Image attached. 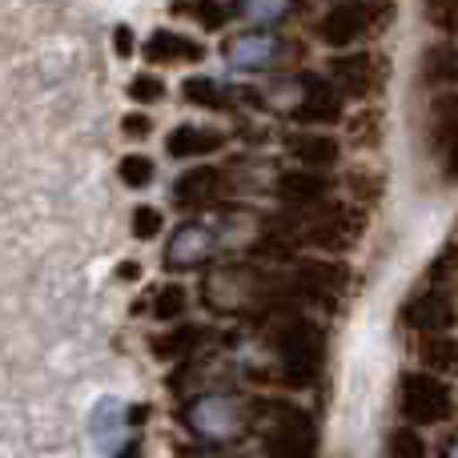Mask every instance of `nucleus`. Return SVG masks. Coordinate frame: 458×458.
Wrapping results in <instances>:
<instances>
[{
  "label": "nucleus",
  "instance_id": "2",
  "mask_svg": "<svg viewBox=\"0 0 458 458\" xmlns=\"http://www.w3.org/2000/svg\"><path fill=\"white\" fill-rule=\"evenodd\" d=\"M274 362H277V378L285 386L301 390V386H314L318 374L326 366V334L318 322H310L306 314H285L277 322L274 338Z\"/></svg>",
  "mask_w": 458,
  "mask_h": 458
},
{
  "label": "nucleus",
  "instance_id": "18",
  "mask_svg": "<svg viewBox=\"0 0 458 458\" xmlns=\"http://www.w3.org/2000/svg\"><path fill=\"white\" fill-rule=\"evenodd\" d=\"M214 338H217L214 326H201V322H177L174 330L157 334V338L149 342V350H153V358H161V362H177V358L185 362V358H193L198 350H206Z\"/></svg>",
  "mask_w": 458,
  "mask_h": 458
},
{
  "label": "nucleus",
  "instance_id": "23",
  "mask_svg": "<svg viewBox=\"0 0 458 458\" xmlns=\"http://www.w3.org/2000/svg\"><path fill=\"white\" fill-rule=\"evenodd\" d=\"M141 306H145L141 314L157 318V322H182L185 306H190V293H185L182 282H165V285H157V290H153Z\"/></svg>",
  "mask_w": 458,
  "mask_h": 458
},
{
  "label": "nucleus",
  "instance_id": "9",
  "mask_svg": "<svg viewBox=\"0 0 458 458\" xmlns=\"http://www.w3.org/2000/svg\"><path fill=\"white\" fill-rule=\"evenodd\" d=\"M374 4H362V0H342V4L326 8L322 21H318V40L330 48H350L374 29Z\"/></svg>",
  "mask_w": 458,
  "mask_h": 458
},
{
  "label": "nucleus",
  "instance_id": "26",
  "mask_svg": "<svg viewBox=\"0 0 458 458\" xmlns=\"http://www.w3.org/2000/svg\"><path fill=\"white\" fill-rule=\"evenodd\" d=\"M117 177L129 190H149L153 177H157V165L149 161V153H125V157L117 161Z\"/></svg>",
  "mask_w": 458,
  "mask_h": 458
},
{
  "label": "nucleus",
  "instance_id": "25",
  "mask_svg": "<svg viewBox=\"0 0 458 458\" xmlns=\"http://www.w3.org/2000/svg\"><path fill=\"white\" fill-rule=\"evenodd\" d=\"M422 81L427 85H458V48L430 45L427 56H422Z\"/></svg>",
  "mask_w": 458,
  "mask_h": 458
},
{
  "label": "nucleus",
  "instance_id": "20",
  "mask_svg": "<svg viewBox=\"0 0 458 458\" xmlns=\"http://www.w3.org/2000/svg\"><path fill=\"white\" fill-rule=\"evenodd\" d=\"M225 141L229 137L214 125H177V129H169V137H165V153L174 161H193V157L225 149Z\"/></svg>",
  "mask_w": 458,
  "mask_h": 458
},
{
  "label": "nucleus",
  "instance_id": "27",
  "mask_svg": "<svg viewBox=\"0 0 458 458\" xmlns=\"http://www.w3.org/2000/svg\"><path fill=\"white\" fill-rule=\"evenodd\" d=\"M386 458H430V446H427V438L419 435L414 427H398V430H390V438H386Z\"/></svg>",
  "mask_w": 458,
  "mask_h": 458
},
{
  "label": "nucleus",
  "instance_id": "3",
  "mask_svg": "<svg viewBox=\"0 0 458 458\" xmlns=\"http://www.w3.org/2000/svg\"><path fill=\"white\" fill-rule=\"evenodd\" d=\"M366 233V214L358 209H314L306 217L285 214L274 222V237L285 245H314L322 253H350Z\"/></svg>",
  "mask_w": 458,
  "mask_h": 458
},
{
  "label": "nucleus",
  "instance_id": "6",
  "mask_svg": "<svg viewBox=\"0 0 458 458\" xmlns=\"http://www.w3.org/2000/svg\"><path fill=\"white\" fill-rule=\"evenodd\" d=\"M398 414L406 427H438L454 414V390L438 374L411 370L398 378Z\"/></svg>",
  "mask_w": 458,
  "mask_h": 458
},
{
  "label": "nucleus",
  "instance_id": "32",
  "mask_svg": "<svg viewBox=\"0 0 458 458\" xmlns=\"http://www.w3.org/2000/svg\"><path fill=\"white\" fill-rule=\"evenodd\" d=\"M161 229H165V214L153 206H137L133 209V237L137 242H149V237H157Z\"/></svg>",
  "mask_w": 458,
  "mask_h": 458
},
{
  "label": "nucleus",
  "instance_id": "16",
  "mask_svg": "<svg viewBox=\"0 0 458 458\" xmlns=\"http://www.w3.org/2000/svg\"><path fill=\"white\" fill-rule=\"evenodd\" d=\"M326 77L334 81V89L342 93V101H362V97L374 93L378 72H374V56L370 53H342V56H334L330 61Z\"/></svg>",
  "mask_w": 458,
  "mask_h": 458
},
{
  "label": "nucleus",
  "instance_id": "5",
  "mask_svg": "<svg viewBox=\"0 0 458 458\" xmlns=\"http://www.w3.org/2000/svg\"><path fill=\"white\" fill-rule=\"evenodd\" d=\"M322 435L310 411L293 403H269L266 422H261V451L266 458H318Z\"/></svg>",
  "mask_w": 458,
  "mask_h": 458
},
{
  "label": "nucleus",
  "instance_id": "34",
  "mask_svg": "<svg viewBox=\"0 0 458 458\" xmlns=\"http://www.w3.org/2000/svg\"><path fill=\"white\" fill-rule=\"evenodd\" d=\"M113 53H117V61H125V56L137 53V40H133V29H129V24H117V29H113Z\"/></svg>",
  "mask_w": 458,
  "mask_h": 458
},
{
  "label": "nucleus",
  "instance_id": "15",
  "mask_svg": "<svg viewBox=\"0 0 458 458\" xmlns=\"http://www.w3.org/2000/svg\"><path fill=\"white\" fill-rule=\"evenodd\" d=\"M334 182L318 169H285L274 182V198L282 201L285 209H318L326 198H330Z\"/></svg>",
  "mask_w": 458,
  "mask_h": 458
},
{
  "label": "nucleus",
  "instance_id": "33",
  "mask_svg": "<svg viewBox=\"0 0 458 458\" xmlns=\"http://www.w3.org/2000/svg\"><path fill=\"white\" fill-rule=\"evenodd\" d=\"M121 133L133 137V141H141V137L153 133V117H145V113H129V117L121 121Z\"/></svg>",
  "mask_w": 458,
  "mask_h": 458
},
{
  "label": "nucleus",
  "instance_id": "24",
  "mask_svg": "<svg viewBox=\"0 0 458 458\" xmlns=\"http://www.w3.org/2000/svg\"><path fill=\"white\" fill-rule=\"evenodd\" d=\"M422 366H427V374H458V338L454 334H438V338H427L419 350Z\"/></svg>",
  "mask_w": 458,
  "mask_h": 458
},
{
  "label": "nucleus",
  "instance_id": "10",
  "mask_svg": "<svg viewBox=\"0 0 458 458\" xmlns=\"http://www.w3.org/2000/svg\"><path fill=\"white\" fill-rule=\"evenodd\" d=\"M342 93L334 89L330 77H318V72H306L301 77V97L293 105V121L306 129H322V125H338L342 121Z\"/></svg>",
  "mask_w": 458,
  "mask_h": 458
},
{
  "label": "nucleus",
  "instance_id": "31",
  "mask_svg": "<svg viewBox=\"0 0 458 458\" xmlns=\"http://www.w3.org/2000/svg\"><path fill=\"white\" fill-rule=\"evenodd\" d=\"M174 8L177 13H185V16H193L201 29H222L225 24V8L214 4V0H177Z\"/></svg>",
  "mask_w": 458,
  "mask_h": 458
},
{
  "label": "nucleus",
  "instance_id": "38",
  "mask_svg": "<svg viewBox=\"0 0 458 458\" xmlns=\"http://www.w3.org/2000/svg\"><path fill=\"white\" fill-rule=\"evenodd\" d=\"M362 4H374V0H362Z\"/></svg>",
  "mask_w": 458,
  "mask_h": 458
},
{
  "label": "nucleus",
  "instance_id": "12",
  "mask_svg": "<svg viewBox=\"0 0 458 458\" xmlns=\"http://www.w3.org/2000/svg\"><path fill=\"white\" fill-rule=\"evenodd\" d=\"M427 133H430V149H435V157H443V169L458 182V93L454 89L435 93Z\"/></svg>",
  "mask_w": 458,
  "mask_h": 458
},
{
  "label": "nucleus",
  "instance_id": "22",
  "mask_svg": "<svg viewBox=\"0 0 458 458\" xmlns=\"http://www.w3.org/2000/svg\"><path fill=\"white\" fill-rule=\"evenodd\" d=\"M182 101L193 105V109H209V113H225L233 109V93L229 85L214 77H185L182 81Z\"/></svg>",
  "mask_w": 458,
  "mask_h": 458
},
{
  "label": "nucleus",
  "instance_id": "17",
  "mask_svg": "<svg viewBox=\"0 0 458 458\" xmlns=\"http://www.w3.org/2000/svg\"><path fill=\"white\" fill-rule=\"evenodd\" d=\"M222 190H225L222 169H214V165L185 169V174L174 182V206L177 209H206L222 198Z\"/></svg>",
  "mask_w": 458,
  "mask_h": 458
},
{
  "label": "nucleus",
  "instance_id": "8",
  "mask_svg": "<svg viewBox=\"0 0 458 458\" xmlns=\"http://www.w3.org/2000/svg\"><path fill=\"white\" fill-rule=\"evenodd\" d=\"M403 326L414 334H422V338H438V334H451L454 322H458V310H454V298L446 290H438V285H430V290L414 293L411 301L403 306Z\"/></svg>",
  "mask_w": 458,
  "mask_h": 458
},
{
  "label": "nucleus",
  "instance_id": "7",
  "mask_svg": "<svg viewBox=\"0 0 458 458\" xmlns=\"http://www.w3.org/2000/svg\"><path fill=\"white\" fill-rule=\"evenodd\" d=\"M137 422V414L129 411V403H121V398L105 394L93 403V411H89V438H93L97 454L105 458H121L125 454V443H129V427Z\"/></svg>",
  "mask_w": 458,
  "mask_h": 458
},
{
  "label": "nucleus",
  "instance_id": "29",
  "mask_svg": "<svg viewBox=\"0 0 458 458\" xmlns=\"http://www.w3.org/2000/svg\"><path fill=\"white\" fill-rule=\"evenodd\" d=\"M129 101L137 105H161L165 101V81L157 77V72H133V81H129Z\"/></svg>",
  "mask_w": 458,
  "mask_h": 458
},
{
  "label": "nucleus",
  "instance_id": "14",
  "mask_svg": "<svg viewBox=\"0 0 458 458\" xmlns=\"http://www.w3.org/2000/svg\"><path fill=\"white\" fill-rule=\"evenodd\" d=\"M222 53H225L229 69L261 72V69H269V64L282 56V40H277L269 29H245V32H237V37L225 40Z\"/></svg>",
  "mask_w": 458,
  "mask_h": 458
},
{
  "label": "nucleus",
  "instance_id": "1",
  "mask_svg": "<svg viewBox=\"0 0 458 458\" xmlns=\"http://www.w3.org/2000/svg\"><path fill=\"white\" fill-rule=\"evenodd\" d=\"M201 298L217 314H274V310L293 306V282L290 274L258 266H222L206 277Z\"/></svg>",
  "mask_w": 458,
  "mask_h": 458
},
{
  "label": "nucleus",
  "instance_id": "13",
  "mask_svg": "<svg viewBox=\"0 0 458 458\" xmlns=\"http://www.w3.org/2000/svg\"><path fill=\"white\" fill-rule=\"evenodd\" d=\"M293 282V301H318V306H334V298L346 285V266L326 258H310L301 261L298 269L290 274Z\"/></svg>",
  "mask_w": 458,
  "mask_h": 458
},
{
  "label": "nucleus",
  "instance_id": "28",
  "mask_svg": "<svg viewBox=\"0 0 458 458\" xmlns=\"http://www.w3.org/2000/svg\"><path fill=\"white\" fill-rule=\"evenodd\" d=\"M293 8V0H237V13L253 24H274Z\"/></svg>",
  "mask_w": 458,
  "mask_h": 458
},
{
  "label": "nucleus",
  "instance_id": "37",
  "mask_svg": "<svg viewBox=\"0 0 458 458\" xmlns=\"http://www.w3.org/2000/svg\"><path fill=\"white\" fill-rule=\"evenodd\" d=\"M446 458H458V435L451 438V446H446Z\"/></svg>",
  "mask_w": 458,
  "mask_h": 458
},
{
  "label": "nucleus",
  "instance_id": "30",
  "mask_svg": "<svg viewBox=\"0 0 458 458\" xmlns=\"http://www.w3.org/2000/svg\"><path fill=\"white\" fill-rule=\"evenodd\" d=\"M422 8H427L430 29L443 37H458V0H422Z\"/></svg>",
  "mask_w": 458,
  "mask_h": 458
},
{
  "label": "nucleus",
  "instance_id": "19",
  "mask_svg": "<svg viewBox=\"0 0 458 458\" xmlns=\"http://www.w3.org/2000/svg\"><path fill=\"white\" fill-rule=\"evenodd\" d=\"M145 61L149 64H198V61H206V45L193 37H182L174 29H157L145 40Z\"/></svg>",
  "mask_w": 458,
  "mask_h": 458
},
{
  "label": "nucleus",
  "instance_id": "35",
  "mask_svg": "<svg viewBox=\"0 0 458 458\" xmlns=\"http://www.w3.org/2000/svg\"><path fill=\"white\" fill-rule=\"evenodd\" d=\"M182 458H233L229 451H217V446H206V451H185Z\"/></svg>",
  "mask_w": 458,
  "mask_h": 458
},
{
  "label": "nucleus",
  "instance_id": "11",
  "mask_svg": "<svg viewBox=\"0 0 458 458\" xmlns=\"http://www.w3.org/2000/svg\"><path fill=\"white\" fill-rule=\"evenodd\" d=\"M217 253V233L209 225L201 222H185L174 229V237H169L165 245V269H174V274H185V269H201L209 266Z\"/></svg>",
  "mask_w": 458,
  "mask_h": 458
},
{
  "label": "nucleus",
  "instance_id": "4",
  "mask_svg": "<svg viewBox=\"0 0 458 458\" xmlns=\"http://www.w3.org/2000/svg\"><path fill=\"white\" fill-rule=\"evenodd\" d=\"M177 419L193 438L222 446V443H237L250 430V403H242L237 394L209 390V394H198L193 403H185V411Z\"/></svg>",
  "mask_w": 458,
  "mask_h": 458
},
{
  "label": "nucleus",
  "instance_id": "36",
  "mask_svg": "<svg viewBox=\"0 0 458 458\" xmlns=\"http://www.w3.org/2000/svg\"><path fill=\"white\" fill-rule=\"evenodd\" d=\"M137 274H141V266H137V261H121V266H117V277H121V282H133Z\"/></svg>",
  "mask_w": 458,
  "mask_h": 458
},
{
  "label": "nucleus",
  "instance_id": "21",
  "mask_svg": "<svg viewBox=\"0 0 458 458\" xmlns=\"http://www.w3.org/2000/svg\"><path fill=\"white\" fill-rule=\"evenodd\" d=\"M285 149L301 161V169H318V174L338 165V157H342V145L334 141L330 133H318V129H298V133H290L285 137Z\"/></svg>",
  "mask_w": 458,
  "mask_h": 458
}]
</instances>
